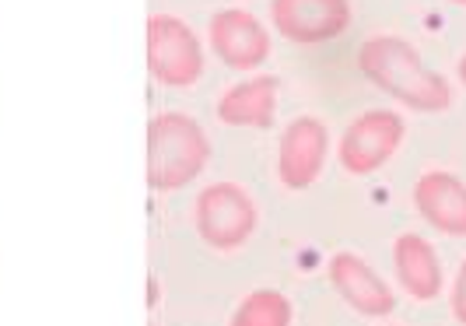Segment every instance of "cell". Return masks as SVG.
Masks as SVG:
<instances>
[{"label":"cell","mask_w":466,"mask_h":326,"mask_svg":"<svg viewBox=\"0 0 466 326\" xmlns=\"http://www.w3.org/2000/svg\"><path fill=\"white\" fill-rule=\"evenodd\" d=\"M358 70L410 113H445L452 106V85L428 67L418 46L403 36L365 39L358 49Z\"/></svg>","instance_id":"6da1fadb"},{"label":"cell","mask_w":466,"mask_h":326,"mask_svg":"<svg viewBox=\"0 0 466 326\" xmlns=\"http://www.w3.org/2000/svg\"><path fill=\"white\" fill-rule=\"evenodd\" d=\"M210 165L208 130L187 113H158L147 119V189L176 193L204 176Z\"/></svg>","instance_id":"7a4b0ae2"},{"label":"cell","mask_w":466,"mask_h":326,"mask_svg":"<svg viewBox=\"0 0 466 326\" xmlns=\"http://www.w3.org/2000/svg\"><path fill=\"white\" fill-rule=\"evenodd\" d=\"M193 225H197V235L204 239V246H210L214 253H235L257 232V200L249 197V189L232 179L210 183L193 200Z\"/></svg>","instance_id":"3957f363"},{"label":"cell","mask_w":466,"mask_h":326,"mask_svg":"<svg viewBox=\"0 0 466 326\" xmlns=\"http://www.w3.org/2000/svg\"><path fill=\"white\" fill-rule=\"evenodd\" d=\"M144 49H147V74L165 88H189L204 77L208 53L200 36L189 28L179 15H151L147 32H144Z\"/></svg>","instance_id":"277c9868"},{"label":"cell","mask_w":466,"mask_h":326,"mask_svg":"<svg viewBox=\"0 0 466 326\" xmlns=\"http://www.w3.org/2000/svg\"><path fill=\"white\" fill-rule=\"evenodd\" d=\"M403 138H407V119L397 109H365L340 134L337 158L350 176H372L397 155Z\"/></svg>","instance_id":"5b68a950"},{"label":"cell","mask_w":466,"mask_h":326,"mask_svg":"<svg viewBox=\"0 0 466 326\" xmlns=\"http://www.w3.org/2000/svg\"><path fill=\"white\" fill-rule=\"evenodd\" d=\"M270 25L288 43L323 46L348 32L350 0H270Z\"/></svg>","instance_id":"8992f818"},{"label":"cell","mask_w":466,"mask_h":326,"mask_svg":"<svg viewBox=\"0 0 466 326\" xmlns=\"http://www.w3.org/2000/svg\"><path fill=\"white\" fill-rule=\"evenodd\" d=\"M329 155V130L323 119L295 117L278 140V179L284 189H309L319 176Z\"/></svg>","instance_id":"52a82bcc"},{"label":"cell","mask_w":466,"mask_h":326,"mask_svg":"<svg viewBox=\"0 0 466 326\" xmlns=\"http://www.w3.org/2000/svg\"><path fill=\"white\" fill-rule=\"evenodd\" d=\"M210 53L232 70H257L270 60V32L253 11L221 7L208 22Z\"/></svg>","instance_id":"ba28073f"},{"label":"cell","mask_w":466,"mask_h":326,"mask_svg":"<svg viewBox=\"0 0 466 326\" xmlns=\"http://www.w3.org/2000/svg\"><path fill=\"white\" fill-rule=\"evenodd\" d=\"M329 288L344 299V305H350L358 316L369 320H386L397 309V295L390 288V280L379 278L372 263L350 250H337L327 263Z\"/></svg>","instance_id":"9c48e42d"},{"label":"cell","mask_w":466,"mask_h":326,"mask_svg":"<svg viewBox=\"0 0 466 326\" xmlns=\"http://www.w3.org/2000/svg\"><path fill=\"white\" fill-rule=\"evenodd\" d=\"M418 214L449 239H466V179L445 168H428L414 183Z\"/></svg>","instance_id":"30bf717a"},{"label":"cell","mask_w":466,"mask_h":326,"mask_svg":"<svg viewBox=\"0 0 466 326\" xmlns=\"http://www.w3.org/2000/svg\"><path fill=\"white\" fill-rule=\"evenodd\" d=\"M280 81L274 74H257L228 85L218 98V119L238 130H267L278 117Z\"/></svg>","instance_id":"8fae6325"},{"label":"cell","mask_w":466,"mask_h":326,"mask_svg":"<svg viewBox=\"0 0 466 326\" xmlns=\"http://www.w3.org/2000/svg\"><path fill=\"white\" fill-rule=\"evenodd\" d=\"M393 274L414 302H435L442 295V260L435 246L418 232H403L393 242Z\"/></svg>","instance_id":"7c38bea8"},{"label":"cell","mask_w":466,"mask_h":326,"mask_svg":"<svg viewBox=\"0 0 466 326\" xmlns=\"http://www.w3.org/2000/svg\"><path fill=\"white\" fill-rule=\"evenodd\" d=\"M295 305L278 288H257L235 305L228 326H291Z\"/></svg>","instance_id":"4fadbf2b"},{"label":"cell","mask_w":466,"mask_h":326,"mask_svg":"<svg viewBox=\"0 0 466 326\" xmlns=\"http://www.w3.org/2000/svg\"><path fill=\"white\" fill-rule=\"evenodd\" d=\"M449 309H452V320H456L460 326H466V260L460 263V270H456V278H452Z\"/></svg>","instance_id":"5bb4252c"},{"label":"cell","mask_w":466,"mask_h":326,"mask_svg":"<svg viewBox=\"0 0 466 326\" xmlns=\"http://www.w3.org/2000/svg\"><path fill=\"white\" fill-rule=\"evenodd\" d=\"M162 291H158V284H155V278L147 280V305H155V299H158Z\"/></svg>","instance_id":"9a60e30c"},{"label":"cell","mask_w":466,"mask_h":326,"mask_svg":"<svg viewBox=\"0 0 466 326\" xmlns=\"http://www.w3.org/2000/svg\"><path fill=\"white\" fill-rule=\"evenodd\" d=\"M456 77L463 81V88H466V53L460 56V60H456Z\"/></svg>","instance_id":"2e32d148"},{"label":"cell","mask_w":466,"mask_h":326,"mask_svg":"<svg viewBox=\"0 0 466 326\" xmlns=\"http://www.w3.org/2000/svg\"><path fill=\"white\" fill-rule=\"evenodd\" d=\"M452 4H456V7H466V0H452Z\"/></svg>","instance_id":"e0dca14e"},{"label":"cell","mask_w":466,"mask_h":326,"mask_svg":"<svg viewBox=\"0 0 466 326\" xmlns=\"http://www.w3.org/2000/svg\"><path fill=\"white\" fill-rule=\"evenodd\" d=\"M151 326H155V323H151Z\"/></svg>","instance_id":"ac0fdd59"}]
</instances>
